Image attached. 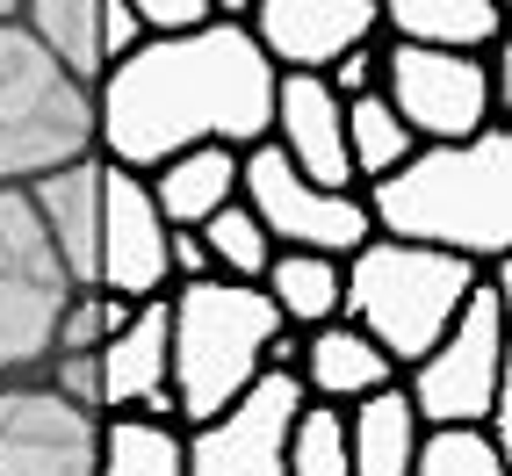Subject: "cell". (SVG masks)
Returning <instances> with one entry per match:
<instances>
[{
	"instance_id": "cell-1",
	"label": "cell",
	"mask_w": 512,
	"mask_h": 476,
	"mask_svg": "<svg viewBox=\"0 0 512 476\" xmlns=\"http://www.w3.org/2000/svg\"><path fill=\"white\" fill-rule=\"evenodd\" d=\"M275 116V65L260 58L253 29L210 22L195 37H145L138 58H123L94 87V152L123 174L181 159L195 145L253 152L267 145Z\"/></svg>"
},
{
	"instance_id": "cell-2",
	"label": "cell",
	"mask_w": 512,
	"mask_h": 476,
	"mask_svg": "<svg viewBox=\"0 0 512 476\" xmlns=\"http://www.w3.org/2000/svg\"><path fill=\"white\" fill-rule=\"evenodd\" d=\"M361 202L375 238L498 267L512 253V130L491 123L469 145H419L390 181L361 188Z\"/></svg>"
},
{
	"instance_id": "cell-3",
	"label": "cell",
	"mask_w": 512,
	"mask_h": 476,
	"mask_svg": "<svg viewBox=\"0 0 512 476\" xmlns=\"http://www.w3.org/2000/svg\"><path fill=\"white\" fill-rule=\"evenodd\" d=\"M282 332L275 303L238 282H181L166 289V397H174V426L195 433L217 412H231L267 368V339Z\"/></svg>"
},
{
	"instance_id": "cell-4",
	"label": "cell",
	"mask_w": 512,
	"mask_h": 476,
	"mask_svg": "<svg viewBox=\"0 0 512 476\" xmlns=\"http://www.w3.org/2000/svg\"><path fill=\"white\" fill-rule=\"evenodd\" d=\"M484 289V267L433 253V246H397V238H368L354 260H339V318L361 339L383 347V361L419 368L440 332L462 318V303Z\"/></svg>"
},
{
	"instance_id": "cell-5",
	"label": "cell",
	"mask_w": 512,
	"mask_h": 476,
	"mask_svg": "<svg viewBox=\"0 0 512 476\" xmlns=\"http://www.w3.org/2000/svg\"><path fill=\"white\" fill-rule=\"evenodd\" d=\"M94 152V94L37 51L22 22H0V188H29Z\"/></svg>"
},
{
	"instance_id": "cell-6",
	"label": "cell",
	"mask_w": 512,
	"mask_h": 476,
	"mask_svg": "<svg viewBox=\"0 0 512 476\" xmlns=\"http://www.w3.org/2000/svg\"><path fill=\"white\" fill-rule=\"evenodd\" d=\"M65 303H73V282H65L29 195L0 188V383L37 376L51 361Z\"/></svg>"
},
{
	"instance_id": "cell-7",
	"label": "cell",
	"mask_w": 512,
	"mask_h": 476,
	"mask_svg": "<svg viewBox=\"0 0 512 476\" xmlns=\"http://www.w3.org/2000/svg\"><path fill=\"white\" fill-rule=\"evenodd\" d=\"M397 390L412 397L419 426H484L491 404L512 390V368H505V296L484 282L462 303V318L440 332V347L419 368H404Z\"/></svg>"
},
{
	"instance_id": "cell-8",
	"label": "cell",
	"mask_w": 512,
	"mask_h": 476,
	"mask_svg": "<svg viewBox=\"0 0 512 476\" xmlns=\"http://www.w3.org/2000/svg\"><path fill=\"white\" fill-rule=\"evenodd\" d=\"M238 202H246V210L260 217V231H267V246H275V253L354 260L368 238H375L361 188H354V195H325V188L303 181L275 145L238 152Z\"/></svg>"
},
{
	"instance_id": "cell-9",
	"label": "cell",
	"mask_w": 512,
	"mask_h": 476,
	"mask_svg": "<svg viewBox=\"0 0 512 476\" xmlns=\"http://www.w3.org/2000/svg\"><path fill=\"white\" fill-rule=\"evenodd\" d=\"M383 101L412 130V145H469L476 130L498 123L484 58L412 51V44H390V37H383Z\"/></svg>"
},
{
	"instance_id": "cell-10",
	"label": "cell",
	"mask_w": 512,
	"mask_h": 476,
	"mask_svg": "<svg viewBox=\"0 0 512 476\" xmlns=\"http://www.w3.org/2000/svg\"><path fill=\"white\" fill-rule=\"evenodd\" d=\"M101 419L44 390L37 376L0 383V476H94Z\"/></svg>"
},
{
	"instance_id": "cell-11",
	"label": "cell",
	"mask_w": 512,
	"mask_h": 476,
	"mask_svg": "<svg viewBox=\"0 0 512 476\" xmlns=\"http://www.w3.org/2000/svg\"><path fill=\"white\" fill-rule=\"evenodd\" d=\"M303 412L296 376H260L246 397L188 433V476H289V419Z\"/></svg>"
},
{
	"instance_id": "cell-12",
	"label": "cell",
	"mask_w": 512,
	"mask_h": 476,
	"mask_svg": "<svg viewBox=\"0 0 512 476\" xmlns=\"http://www.w3.org/2000/svg\"><path fill=\"white\" fill-rule=\"evenodd\" d=\"M109 166V159H101ZM94 289L116 296V303H152L174 289L166 275V224L152 210V195L138 174H123L109 166V181H101V253H94Z\"/></svg>"
},
{
	"instance_id": "cell-13",
	"label": "cell",
	"mask_w": 512,
	"mask_h": 476,
	"mask_svg": "<svg viewBox=\"0 0 512 476\" xmlns=\"http://www.w3.org/2000/svg\"><path fill=\"white\" fill-rule=\"evenodd\" d=\"M253 44L275 73H325L332 58L375 44V0H253Z\"/></svg>"
},
{
	"instance_id": "cell-14",
	"label": "cell",
	"mask_w": 512,
	"mask_h": 476,
	"mask_svg": "<svg viewBox=\"0 0 512 476\" xmlns=\"http://www.w3.org/2000/svg\"><path fill=\"white\" fill-rule=\"evenodd\" d=\"M267 145H275L311 188H325V195H354L347 109L325 94L318 73H275V116H267Z\"/></svg>"
},
{
	"instance_id": "cell-15",
	"label": "cell",
	"mask_w": 512,
	"mask_h": 476,
	"mask_svg": "<svg viewBox=\"0 0 512 476\" xmlns=\"http://www.w3.org/2000/svg\"><path fill=\"white\" fill-rule=\"evenodd\" d=\"M101 419L138 412V419H166L174 426V397H166V296L130 303V318L101 339Z\"/></svg>"
},
{
	"instance_id": "cell-16",
	"label": "cell",
	"mask_w": 512,
	"mask_h": 476,
	"mask_svg": "<svg viewBox=\"0 0 512 476\" xmlns=\"http://www.w3.org/2000/svg\"><path fill=\"white\" fill-rule=\"evenodd\" d=\"M101 181H109V166H101V152H87V159H73V166H58V174H44V181L22 188L73 289H94V253H101Z\"/></svg>"
},
{
	"instance_id": "cell-17",
	"label": "cell",
	"mask_w": 512,
	"mask_h": 476,
	"mask_svg": "<svg viewBox=\"0 0 512 476\" xmlns=\"http://www.w3.org/2000/svg\"><path fill=\"white\" fill-rule=\"evenodd\" d=\"M397 368L383 361V347L375 339H361L347 318H332L318 332H303V354H296V390L311 404H332V412H347V404L390 390Z\"/></svg>"
},
{
	"instance_id": "cell-18",
	"label": "cell",
	"mask_w": 512,
	"mask_h": 476,
	"mask_svg": "<svg viewBox=\"0 0 512 476\" xmlns=\"http://www.w3.org/2000/svg\"><path fill=\"white\" fill-rule=\"evenodd\" d=\"M375 29L412 51L484 58L505 37V15H498V0H390V8H375Z\"/></svg>"
},
{
	"instance_id": "cell-19",
	"label": "cell",
	"mask_w": 512,
	"mask_h": 476,
	"mask_svg": "<svg viewBox=\"0 0 512 476\" xmlns=\"http://www.w3.org/2000/svg\"><path fill=\"white\" fill-rule=\"evenodd\" d=\"M145 195H152V210L166 231H202L224 202H238V152L224 145H195L181 159H166L145 174Z\"/></svg>"
},
{
	"instance_id": "cell-20",
	"label": "cell",
	"mask_w": 512,
	"mask_h": 476,
	"mask_svg": "<svg viewBox=\"0 0 512 476\" xmlns=\"http://www.w3.org/2000/svg\"><path fill=\"white\" fill-rule=\"evenodd\" d=\"M347 469L354 476H412V455H419V412H412V397H404L397 383L390 390H375L361 404H347Z\"/></svg>"
},
{
	"instance_id": "cell-21",
	"label": "cell",
	"mask_w": 512,
	"mask_h": 476,
	"mask_svg": "<svg viewBox=\"0 0 512 476\" xmlns=\"http://www.w3.org/2000/svg\"><path fill=\"white\" fill-rule=\"evenodd\" d=\"M22 29L73 87H101V0H22Z\"/></svg>"
},
{
	"instance_id": "cell-22",
	"label": "cell",
	"mask_w": 512,
	"mask_h": 476,
	"mask_svg": "<svg viewBox=\"0 0 512 476\" xmlns=\"http://www.w3.org/2000/svg\"><path fill=\"white\" fill-rule=\"evenodd\" d=\"M260 296L275 303V318L289 332H318L339 318V260H318V253H275L260 275Z\"/></svg>"
},
{
	"instance_id": "cell-23",
	"label": "cell",
	"mask_w": 512,
	"mask_h": 476,
	"mask_svg": "<svg viewBox=\"0 0 512 476\" xmlns=\"http://www.w3.org/2000/svg\"><path fill=\"white\" fill-rule=\"evenodd\" d=\"M94 476H188V433L166 419L116 412V419H101Z\"/></svg>"
},
{
	"instance_id": "cell-24",
	"label": "cell",
	"mask_w": 512,
	"mask_h": 476,
	"mask_svg": "<svg viewBox=\"0 0 512 476\" xmlns=\"http://www.w3.org/2000/svg\"><path fill=\"white\" fill-rule=\"evenodd\" d=\"M412 152H419V145H412V130L390 116V101H383V94L347 101V166H354V188L390 181Z\"/></svg>"
},
{
	"instance_id": "cell-25",
	"label": "cell",
	"mask_w": 512,
	"mask_h": 476,
	"mask_svg": "<svg viewBox=\"0 0 512 476\" xmlns=\"http://www.w3.org/2000/svg\"><path fill=\"white\" fill-rule=\"evenodd\" d=\"M202 238V260H210V282H238V289H260L267 260H275V246H267L260 217L246 210V202H224V210L195 231Z\"/></svg>"
},
{
	"instance_id": "cell-26",
	"label": "cell",
	"mask_w": 512,
	"mask_h": 476,
	"mask_svg": "<svg viewBox=\"0 0 512 476\" xmlns=\"http://www.w3.org/2000/svg\"><path fill=\"white\" fill-rule=\"evenodd\" d=\"M289 476H354L347 469V419L332 412V404H311L303 397V412L289 419Z\"/></svg>"
},
{
	"instance_id": "cell-27",
	"label": "cell",
	"mask_w": 512,
	"mask_h": 476,
	"mask_svg": "<svg viewBox=\"0 0 512 476\" xmlns=\"http://www.w3.org/2000/svg\"><path fill=\"white\" fill-rule=\"evenodd\" d=\"M412 476H505V455L476 426H426Z\"/></svg>"
},
{
	"instance_id": "cell-28",
	"label": "cell",
	"mask_w": 512,
	"mask_h": 476,
	"mask_svg": "<svg viewBox=\"0 0 512 476\" xmlns=\"http://www.w3.org/2000/svg\"><path fill=\"white\" fill-rule=\"evenodd\" d=\"M123 318H130V303L101 296V289H73V303H65V318H58L51 354H101V339H109Z\"/></svg>"
},
{
	"instance_id": "cell-29",
	"label": "cell",
	"mask_w": 512,
	"mask_h": 476,
	"mask_svg": "<svg viewBox=\"0 0 512 476\" xmlns=\"http://www.w3.org/2000/svg\"><path fill=\"white\" fill-rule=\"evenodd\" d=\"M318 80H325V94L339 101V109H347V101H361V94H383V37L361 44V51H347V58H332Z\"/></svg>"
},
{
	"instance_id": "cell-30",
	"label": "cell",
	"mask_w": 512,
	"mask_h": 476,
	"mask_svg": "<svg viewBox=\"0 0 512 476\" xmlns=\"http://www.w3.org/2000/svg\"><path fill=\"white\" fill-rule=\"evenodd\" d=\"M37 383L58 390L65 404H80V412L101 419V368H94V354H51V361L37 368Z\"/></svg>"
},
{
	"instance_id": "cell-31",
	"label": "cell",
	"mask_w": 512,
	"mask_h": 476,
	"mask_svg": "<svg viewBox=\"0 0 512 476\" xmlns=\"http://www.w3.org/2000/svg\"><path fill=\"white\" fill-rule=\"evenodd\" d=\"M138 8V29L145 37H195V29H210V0H130Z\"/></svg>"
},
{
	"instance_id": "cell-32",
	"label": "cell",
	"mask_w": 512,
	"mask_h": 476,
	"mask_svg": "<svg viewBox=\"0 0 512 476\" xmlns=\"http://www.w3.org/2000/svg\"><path fill=\"white\" fill-rule=\"evenodd\" d=\"M145 51V29H138V8L130 0H101V65H123Z\"/></svg>"
},
{
	"instance_id": "cell-33",
	"label": "cell",
	"mask_w": 512,
	"mask_h": 476,
	"mask_svg": "<svg viewBox=\"0 0 512 476\" xmlns=\"http://www.w3.org/2000/svg\"><path fill=\"white\" fill-rule=\"evenodd\" d=\"M166 275L181 282H210V260H202V238L195 231H166Z\"/></svg>"
},
{
	"instance_id": "cell-34",
	"label": "cell",
	"mask_w": 512,
	"mask_h": 476,
	"mask_svg": "<svg viewBox=\"0 0 512 476\" xmlns=\"http://www.w3.org/2000/svg\"><path fill=\"white\" fill-rule=\"evenodd\" d=\"M0 22H22V0H0Z\"/></svg>"
}]
</instances>
